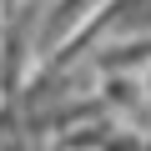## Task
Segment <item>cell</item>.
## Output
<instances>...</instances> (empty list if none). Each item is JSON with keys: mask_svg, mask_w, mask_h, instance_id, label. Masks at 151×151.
<instances>
[]
</instances>
